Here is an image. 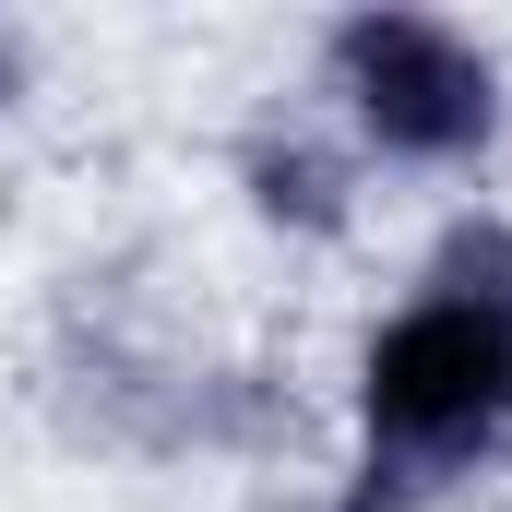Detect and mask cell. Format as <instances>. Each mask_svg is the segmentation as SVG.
<instances>
[{
  "label": "cell",
  "mask_w": 512,
  "mask_h": 512,
  "mask_svg": "<svg viewBox=\"0 0 512 512\" xmlns=\"http://www.w3.org/2000/svg\"><path fill=\"white\" fill-rule=\"evenodd\" d=\"M358 417H370V489H358V512H393L417 489H441L453 465H477L512 429V310L465 298V286H429L405 322L370 334Z\"/></svg>",
  "instance_id": "6da1fadb"
},
{
  "label": "cell",
  "mask_w": 512,
  "mask_h": 512,
  "mask_svg": "<svg viewBox=\"0 0 512 512\" xmlns=\"http://www.w3.org/2000/svg\"><path fill=\"white\" fill-rule=\"evenodd\" d=\"M334 72H346L370 143H382V155H417V167L477 155L489 120H501V72H489V48L453 36V24H429V12H358V24L334 36Z\"/></svg>",
  "instance_id": "7a4b0ae2"
},
{
  "label": "cell",
  "mask_w": 512,
  "mask_h": 512,
  "mask_svg": "<svg viewBox=\"0 0 512 512\" xmlns=\"http://www.w3.org/2000/svg\"><path fill=\"white\" fill-rule=\"evenodd\" d=\"M251 191H262V215H298V227H334V215H346L334 155H310V143H262V155H251Z\"/></svg>",
  "instance_id": "3957f363"
}]
</instances>
